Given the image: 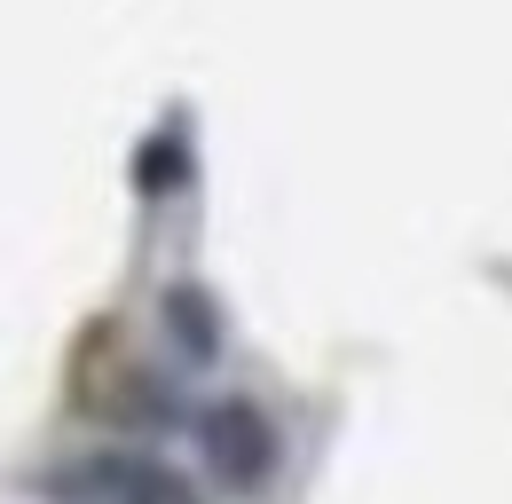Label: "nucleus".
I'll use <instances>...</instances> for the list:
<instances>
[{"instance_id": "1", "label": "nucleus", "mask_w": 512, "mask_h": 504, "mask_svg": "<svg viewBox=\"0 0 512 504\" xmlns=\"http://www.w3.org/2000/svg\"><path fill=\"white\" fill-rule=\"evenodd\" d=\"M205 457H213V473H229L237 489H253V481H268V465H276V426L260 418L253 402H221L205 418Z\"/></svg>"}, {"instance_id": "2", "label": "nucleus", "mask_w": 512, "mask_h": 504, "mask_svg": "<svg viewBox=\"0 0 512 504\" xmlns=\"http://www.w3.org/2000/svg\"><path fill=\"white\" fill-rule=\"evenodd\" d=\"M166 315L182 323V339H190V355H213V323H205V308H197V292H174V300H166Z\"/></svg>"}, {"instance_id": "3", "label": "nucleus", "mask_w": 512, "mask_h": 504, "mask_svg": "<svg viewBox=\"0 0 512 504\" xmlns=\"http://www.w3.org/2000/svg\"><path fill=\"white\" fill-rule=\"evenodd\" d=\"M127 504H197V497H190V481H174V473H142L127 489Z\"/></svg>"}, {"instance_id": "4", "label": "nucleus", "mask_w": 512, "mask_h": 504, "mask_svg": "<svg viewBox=\"0 0 512 504\" xmlns=\"http://www.w3.org/2000/svg\"><path fill=\"white\" fill-rule=\"evenodd\" d=\"M182 182V150L174 142H150V158H142V189H174Z\"/></svg>"}]
</instances>
